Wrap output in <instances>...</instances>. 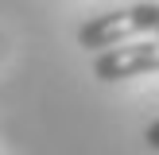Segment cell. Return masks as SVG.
Listing matches in <instances>:
<instances>
[{
	"mask_svg": "<svg viewBox=\"0 0 159 155\" xmlns=\"http://www.w3.org/2000/svg\"><path fill=\"white\" fill-rule=\"evenodd\" d=\"M148 31H159V4H132V8H116V12L93 16L89 23H82L78 46L101 54L113 46H124L136 35H148Z\"/></svg>",
	"mask_w": 159,
	"mask_h": 155,
	"instance_id": "1",
	"label": "cell"
},
{
	"mask_svg": "<svg viewBox=\"0 0 159 155\" xmlns=\"http://www.w3.org/2000/svg\"><path fill=\"white\" fill-rule=\"evenodd\" d=\"M155 70H159V39H144V43H128V46L93 54V78L97 82H128V78L155 74Z\"/></svg>",
	"mask_w": 159,
	"mask_h": 155,
	"instance_id": "2",
	"label": "cell"
},
{
	"mask_svg": "<svg viewBox=\"0 0 159 155\" xmlns=\"http://www.w3.org/2000/svg\"><path fill=\"white\" fill-rule=\"evenodd\" d=\"M144 140H148V147H152V151H159V120H152V124H148Z\"/></svg>",
	"mask_w": 159,
	"mask_h": 155,
	"instance_id": "3",
	"label": "cell"
}]
</instances>
